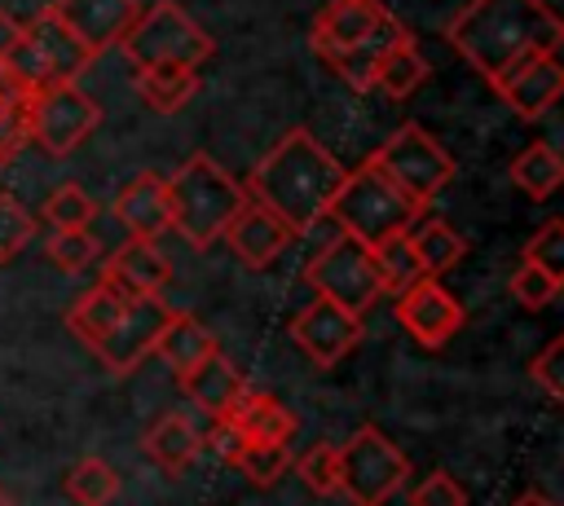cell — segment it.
<instances>
[{
  "label": "cell",
  "mask_w": 564,
  "mask_h": 506,
  "mask_svg": "<svg viewBox=\"0 0 564 506\" xmlns=\"http://www.w3.org/2000/svg\"><path fill=\"white\" fill-rule=\"evenodd\" d=\"M445 40L498 88L524 62L560 53L564 18L546 0H467L449 18Z\"/></svg>",
  "instance_id": "6da1fadb"
},
{
  "label": "cell",
  "mask_w": 564,
  "mask_h": 506,
  "mask_svg": "<svg viewBox=\"0 0 564 506\" xmlns=\"http://www.w3.org/2000/svg\"><path fill=\"white\" fill-rule=\"evenodd\" d=\"M344 167L339 158L308 132V128H291L247 176V198H256L260 207H269L295 238L308 233L335 202L339 185H344Z\"/></svg>",
  "instance_id": "7a4b0ae2"
},
{
  "label": "cell",
  "mask_w": 564,
  "mask_h": 506,
  "mask_svg": "<svg viewBox=\"0 0 564 506\" xmlns=\"http://www.w3.org/2000/svg\"><path fill=\"white\" fill-rule=\"evenodd\" d=\"M247 202V189L212 158V154H189L172 176H167V207H172V229L207 251L216 238H225V224L234 211Z\"/></svg>",
  "instance_id": "3957f363"
},
{
  "label": "cell",
  "mask_w": 564,
  "mask_h": 506,
  "mask_svg": "<svg viewBox=\"0 0 564 506\" xmlns=\"http://www.w3.org/2000/svg\"><path fill=\"white\" fill-rule=\"evenodd\" d=\"M330 211L344 233L366 246H379L392 233H410V224L423 216V202H414L375 158H366L352 176H344Z\"/></svg>",
  "instance_id": "277c9868"
},
{
  "label": "cell",
  "mask_w": 564,
  "mask_h": 506,
  "mask_svg": "<svg viewBox=\"0 0 564 506\" xmlns=\"http://www.w3.org/2000/svg\"><path fill=\"white\" fill-rule=\"evenodd\" d=\"M119 48L137 70L141 66H189V70H198L216 53L212 35L176 0H159V4L141 9L137 22L128 26V35L119 40Z\"/></svg>",
  "instance_id": "5b68a950"
},
{
  "label": "cell",
  "mask_w": 564,
  "mask_h": 506,
  "mask_svg": "<svg viewBox=\"0 0 564 506\" xmlns=\"http://www.w3.org/2000/svg\"><path fill=\"white\" fill-rule=\"evenodd\" d=\"M97 57L57 22L53 9H40L31 22H22V40L4 57V70L26 88H48V84H75Z\"/></svg>",
  "instance_id": "8992f818"
},
{
  "label": "cell",
  "mask_w": 564,
  "mask_h": 506,
  "mask_svg": "<svg viewBox=\"0 0 564 506\" xmlns=\"http://www.w3.org/2000/svg\"><path fill=\"white\" fill-rule=\"evenodd\" d=\"M101 123V106L79 84H48L26 97V136L48 158H66Z\"/></svg>",
  "instance_id": "52a82bcc"
},
{
  "label": "cell",
  "mask_w": 564,
  "mask_h": 506,
  "mask_svg": "<svg viewBox=\"0 0 564 506\" xmlns=\"http://www.w3.org/2000/svg\"><path fill=\"white\" fill-rule=\"evenodd\" d=\"M405 453L379 427H357L352 440L339 449V493L352 506H383L405 484Z\"/></svg>",
  "instance_id": "ba28073f"
},
{
  "label": "cell",
  "mask_w": 564,
  "mask_h": 506,
  "mask_svg": "<svg viewBox=\"0 0 564 506\" xmlns=\"http://www.w3.org/2000/svg\"><path fill=\"white\" fill-rule=\"evenodd\" d=\"M414 202L427 207V198H436L449 180H454V158L441 150L436 136H427L419 123H401L375 154H370Z\"/></svg>",
  "instance_id": "9c48e42d"
},
{
  "label": "cell",
  "mask_w": 564,
  "mask_h": 506,
  "mask_svg": "<svg viewBox=\"0 0 564 506\" xmlns=\"http://www.w3.org/2000/svg\"><path fill=\"white\" fill-rule=\"evenodd\" d=\"M317 295H326L330 304L348 308V312H366L379 295H383V282H379V268H375V255L366 242H357L352 233H339L322 255H313L308 273Z\"/></svg>",
  "instance_id": "30bf717a"
},
{
  "label": "cell",
  "mask_w": 564,
  "mask_h": 506,
  "mask_svg": "<svg viewBox=\"0 0 564 506\" xmlns=\"http://www.w3.org/2000/svg\"><path fill=\"white\" fill-rule=\"evenodd\" d=\"M172 317V308L163 304V295H132L123 317L110 326V334L93 348V356L110 370V374H128L137 370V361L145 352H154V339L163 330V321Z\"/></svg>",
  "instance_id": "8fae6325"
},
{
  "label": "cell",
  "mask_w": 564,
  "mask_h": 506,
  "mask_svg": "<svg viewBox=\"0 0 564 506\" xmlns=\"http://www.w3.org/2000/svg\"><path fill=\"white\" fill-rule=\"evenodd\" d=\"M397 321L410 330L414 343L423 348H445L458 326H463V308L458 299L441 286V277H419L410 290L397 295Z\"/></svg>",
  "instance_id": "7c38bea8"
},
{
  "label": "cell",
  "mask_w": 564,
  "mask_h": 506,
  "mask_svg": "<svg viewBox=\"0 0 564 506\" xmlns=\"http://www.w3.org/2000/svg\"><path fill=\"white\" fill-rule=\"evenodd\" d=\"M291 339L304 348V356L313 365H335L361 339V317L339 308V304H330L326 295H313V304L295 312Z\"/></svg>",
  "instance_id": "4fadbf2b"
},
{
  "label": "cell",
  "mask_w": 564,
  "mask_h": 506,
  "mask_svg": "<svg viewBox=\"0 0 564 506\" xmlns=\"http://www.w3.org/2000/svg\"><path fill=\"white\" fill-rule=\"evenodd\" d=\"M388 18L392 13L383 0H326L322 13L313 18V53L330 66L335 57H344L361 40H370Z\"/></svg>",
  "instance_id": "5bb4252c"
},
{
  "label": "cell",
  "mask_w": 564,
  "mask_h": 506,
  "mask_svg": "<svg viewBox=\"0 0 564 506\" xmlns=\"http://www.w3.org/2000/svg\"><path fill=\"white\" fill-rule=\"evenodd\" d=\"M48 9L57 13V22H62L93 57H101L106 48H115V44L128 35V26L137 22V13H141L137 0H53Z\"/></svg>",
  "instance_id": "9a60e30c"
},
{
  "label": "cell",
  "mask_w": 564,
  "mask_h": 506,
  "mask_svg": "<svg viewBox=\"0 0 564 506\" xmlns=\"http://www.w3.org/2000/svg\"><path fill=\"white\" fill-rule=\"evenodd\" d=\"M225 242H229V251H234L247 268H269V264L295 242V233H291L269 207H260L256 198H247V202L234 211V220L225 224Z\"/></svg>",
  "instance_id": "2e32d148"
},
{
  "label": "cell",
  "mask_w": 564,
  "mask_h": 506,
  "mask_svg": "<svg viewBox=\"0 0 564 506\" xmlns=\"http://www.w3.org/2000/svg\"><path fill=\"white\" fill-rule=\"evenodd\" d=\"M110 216L128 229V238L154 242L159 233L172 229V207H167V176L159 172H137L110 202Z\"/></svg>",
  "instance_id": "e0dca14e"
},
{
  "label": "cell",
  "mask_w": 564,
  "mask_h": 506,
  "mask_svg": "<svg viewBox=\"0 0 564 506\" xmlns=\"http://www.w3.org/2000/svg\"><path fill=\"white\" fill-rule=\"evenodd\" d=\"M498 97L520 114V119H542L560 97H564V62L555 53L524 62L498 84Z\"/></svg>",
  "instance_id": "ac0fdd59"
},
{
  "label": "cell",
  "mask_w": 564,
  "mask_h": 506,
  "mask_svg": "<svg viewBox=\"0 0 564 506\" xmlns=\"http://www.w3.org/2000/svg\"><path fill=\"white\" fill-rule=\"evenodd\" d=\"M101 273H106L115 286H123L128 295H163V286L172 282L167 255H163L154 242H145V238H128V242L106 260Z\"/></svg>",
  "instance_id": "d6986e66"
},
{
  "label": "cell",
  "mask_w": 564,
  "mask_h": 506,
  "mask_svg": "<svg viewBox=\"0 0 564 506\" xmlns=\"http://www.w3.org/2000/svg\"><path fill=\"white\" fill-rule=\"evenodd\" d=\"M128 290L123 286H115L106 273L97 277V286H88L75 304H70V312H66V326H70V334L93 352L106 334H110V326L123 317V308H128Z\"/></svg>",
  "instance_id": "ffe728a7"
},
{
  "label": "cell",
  "mask_w": 564,
  "mask_h": 506,
  "mask_svg": "<svg viewBox=\"0 0 564 506\" xmlns=\"http://www.w3.org/2000/svg\"><path fill=\"white\" fill-rule=\"evenodd\" d=\"M181 387H185V396H189L203 414L225 418L229 405H234L238 392H242V374L234 370V361H229L225 352H212V356H203L189 374H181Z\"/></svg>",
  "instance_id": "44dd1931"
},
{
  "label": "cell",
  "mask_w": 564,
  "mask_h": 506,
  "mask_svg": "<svg viewBox=\"0 0 564 506\" xmlns=\"http://www.w3.org/2000/svg\"><path fill=\"white\" fill-rule=\"evenodd\" d=\"M141 449H145V458H150L154 466H163L167 475H181V471L198 458L203 431H198L185 414H163V418H154L150 431L141 436Z\"/></svg>",
  "instance_id": "7402d4cb"
},
{
  "label": "cell",
  "mask_w": 564,
  "mask_h": 506,
  "mask_svg": "<svg viewBox=\"0 0 564 506\" xmlns=\"http://www.w3.org/2000/svg\"><path fill=\"white\" fill-rule=\"evenodd\" d=\"M154 352L167 361V370L181 378V374H189L203 356H212V352H220L216 348V334L194 317V312H172L167 321H163V330H159V339H154Z\"/></svg>",
  "instance_id": "603a6c76"
},
{
  "label": "cell",
  "mask_w": 564,
  "mask_h": 506,
  "mask_svg": "<svg viewBox=\"0 0 564 506\" xmlns=\"http://www.w3.org/2000/svg\"><path fill=\"white\" fill-rule=\"evenodd\" d=\"M225 418L238 422L247 431V440H278V444H286L295 436V414L282 400H273L269 392H256L247 383H242V392H238V400L229 405Z\"/></svg>",
  "instance_id": "cb8c5ba5"
},
{
  "label": "cell",
  "mask_w": 564,
  "mask_h": 506,
  "mask_svg": "<svg viewBox=\"0 0 564 506\" xmlns=\"http://www.w3.org/2000/svg\"><path fill=\"white\" fill-rule=\"evenodd\" d=\"M410 31L397 22V18H388L370 40H361L352 53H344V57H335L330 62V70L352 88V92H366V88H375V75H379V66H383V57L405 40Z\"/></svg>",
  "instance_id": "d4e9b609"
},
{
  "label": "cell",
  "mask_w": 564,
  "mask_h": 506,
  "mask_svg": "<svg viewBox=\"0 0 564 506\" xmlns=\"http://www.w3.org/2000/svg\"><path fill=\"white\" fill-rule=\"evenodd\" d=\"M511 185H516L524 198H533V202L551 198V194L564 185V154H560L551 141H533L529 150H520V154L511 158Z\"/></svg>",
  "instance_id": "484cf974"
},
{
  "label": "cell",
  "mask_w": 564,
  "mask_h": 506,
  "mask_svg": "<svg viewBox=\"0 0 564 506\" xmlns=\"http://www.w3.org/2000/svg\"><path fill=\"white\" fill-rule=\"evenodd\" d=\"M410 246H414V255H419V268H423V277H441V273H449L463 255H467V242L445 224V220H414L410 224Z\"/></svg>",
  "instance_id": "4316f807"
},
{
  "label": "cell",
  "mask_w": 564,
  "mask_h": 506,
  "mask_svg": "<svg viewBox=\"0 0 564 506\" xmlns=\"http://www.w3.org/2000/svg\"><path fill=\"white\" fill-rule=\"evenodd\" d=\"M137 92L150 110L172 114L198 92V70H189V66H141L137 70Z\"/></svg>",
  "instance_id": "83f0119b"
},
{
  "label": "cell",
  "mask_w": 564,
  "mask_h": 506,
  "mask_svg": "<svg viewBox=\"0 0 564 506\" xmlns=\"http://www.w3.org/2000/svg\"><path fill=\"white\" fill-rule=\"evenodd\" d=\"M423 79H427V62H423V53L414 48V40L405 35V40L383 57V66H379V75H375V88L388 92L392 101H405L410 92L423 88Z\"/></svg>",
  "instance_id": "f1b7e54d"
},
{
  "label": "cell",
  "mask_w": 564,
  "mask_h": 506,
  "mask_svg": "<svg viewBox=\"0 0 564 506\" xmlns=\"http://www.w3.org/2000/svg\"><path fill=\"white\" fill-rule=\"evenodd\" d=\"M62 488H66V497L75 506H110L115 493H119V475H115V466L106 458H79L66 471Z\"/></svg>",
  "instance_id": "f546056e"
},
{
  "label": "cell",
  "mask_w": 564,
  "mask_h": 506,
  "mask_svg": "<svg viewBox=\"0 0 564 506\" xmlns=\"http://www.w3.org/2000/svg\"><path fill=\"white\" fill-rule=\"evenodd\" d=\"M370 255H375V268H379V282H383L388 295H401V290H410V286L423 277L419 255H414V246H410L405 233L383 238L379 246H370Z\"/></svg>",
  "instance_id": "4dcf8cb0"
},
{
  "label": "cell",
  "mask_w": 564,
  "mask_h": 506,
  "mask_svg": "<svg viewBox=\"0 0 564 506\" xmlns=\"http://www.w3.org/2000/svg\"><path fill=\"white\" fill-rule=\"evenodd\" d=\"M26 88L4 70L0 62V163H9L31 136H26Z\"/></svg>",
  "instance_id": "1f68e13d"
},
{
  "label": "cell",
  "mask_w": 564,
  "mask_h": 506,
  "mask_svg": "<svg viewBox=\"0 0 564 506\" xmlns=\"http://www.w3.org/2000/svg\"><path fill=\"white\" fill-rule=\"evenodd\" d=\"M93 216H97V202H93L88 189L75 185V180L57 185V189L44 198V207H40V220H44L48 229H88Z\"/></svg>",
  "instance_id": "d6a6232c"
},
{
  "label": "cell",
  "mask_w": 564,
  "mask_h": 506,
  "mask_svg": "<svg viewBox=\"0 0 564 506\" xmlns=\"http://www.w3.org/2000/svg\"><path fill=\"white\" fill-rule=\"evenodd\" d=\"M44 255H48V264L62 268V273H84V268L97 264L101 242L93 238V229H53L48 242H44Z\"/></svg>",
  "instance_id": "836d02e7"
},
{
  "label": "cell",
  "mask_w": 564,
  "mask_h": 506,
  "mask_svg": "<svg viewBox=\"0 0 564 506\" xmlns=\"http://www.w3.org/2000/svg\"><path fill=\"white\" fill-rule=\"evenodd\" d=\"M251 484H260V488H269V484H278L282 480V471L291 466V449L286 444H278V440H247V449L238 453V462H234Z\"/></svg>",
  "instance_id": "e575fe53"
},
{
  "label": "cell",
  "mask_w": 564,
  "mask_h": 506,
  "mask_svg": "<svg viewBox=\"0 0 564 506\" xmlns=\"http://www.w3.org/2000/svg\"><path fill=\"white\" fill-rule=\"evenodd\" d=\"M35 224H40V220H35L13 194H0V264H9L18 251L31 246Z\"/></svg>",
  "instance_id": "d590c367"
},
{
  "label": "cell",
  "mask_w": 564,
  "mask_h": 506,
  "mask_svg": "<svg viewBox=\"0 0 564 506\" xmlns=\"http://www.w3.org/2000/svg\"><path fill=\"white\" fill-rule=\"evenodd\" d=\"M524 260L538 264L546 277H555L564 286V220H546L529 242H524Z\"/></svg>",
  "instance_id": "8d00e7d4"
},
{
  "label": "cell",
  "mask_w": 564,
  "mask_h": 506,
  "mask_svg": "<svg viewBox=\"0 0 564 506\" xmlns=\"http://www.w3.org/2000/svg\"><path fill=\"white\" fill-rule=\"evenodd\" d=\"M300 471V480L313 493H339V449L335 444H313L300 462H291Z\"/></svg>",
  "instance_id": "74e56055"
},
{
  "label": "cell",
  "mask_w": 564,
  "mask_h": 506,
  "mask_svg": "<svg viewBox=\"0 0 564 506\" xmlns=\"http://www.w3.org/2000/svg\"><path fill=\"white\" fill-rule=\"evenodd\" d=\"M511 295H516V304H524V308L533 312V308H546V304L560 295V282L546 277L538 264L520 260V268L511 273Z\"/></svg>",
  "instance_id": "f35d334b"
},
{
  "label": "cell",
  "mask_w": 564,
  "mask_h": 506,
  "mask_svg": "<svg viewBox=\"0 0 564 506\" xmlns=\"http://www.w3.org/2000/svg\"><path fill=\"white\" fill-rule=\"evenodd\" d=\"M533 383L551 396V400H564V334L560 339H551L538 356H533Z\"/></svg>",
  "instance_id": "ab89813d"
},
{
  "label": "cell",
  "mask_w": 564,
  "mask_h": 506,
  "mask_svg": "<svg viewBox=\"0 0 564 506\" xmlns=\"http://www.w3.org/2000/svg\"><path fill=\"white\" fill-rule=\"evenodd\" d=\"M410 506H467V493H463V484H458L454 475L432 471L423 484H414Z\"/></svg>",
  "instance_id": "60d3db41"
},
{
  "label": "cell",
  "mask_w": 564,
  "mask_h": 506,
  "mask_svg": "<svg viewBox=\"0 0 564 506\" xmlns=\"http://www.w3.org/2000/svg\"><path fill=\"white\" fill-rule=\"evenodd\" d=\"M207 444H212V453L220 458V462H238V453L247 449V431L238 427V422H229V418H212V431H207Z\"/></svg>",
  "instance_id": "b9f144b4"
},
{
  "label": "cell",
  "mask_w": 564,
  "mask_h": 506,
  "mask_svg": "<svg viewBox=\"0 0 564 506\" xmlns=\"http://www.w3.org/2000/svg\"><path fill=\"white\" fill-rule=\"evenodd\" d=\"M18 40H22V22H18L13 13H4V9H0V62L13 53V44H18Z\"/></svg>",
  "instance_id": "7bdbcfd3"
},
{
  "label": "cell",
  "mask_w": 564,
  "mask_h": 506,
  "mask_svg": "<svg viewBox=\"0 0 564 506\" xmlns=\"http://www.w3.org/2000/svg\"><path fill=\"white\" fill-rule=\"evenodd\" d=\"M511 506H546V497H538V493H524L520 502H511Z\"/></svg>",
  "instance_id": "ee69618b"
},
{
  "label": "cell",
  "mask_w": 564,
  "mask_h": 506,
  "mask_svg": "<svg viewBox=\"0 0 564 506\" xmlns=\"http://www.w3.org/2000/svg\"><path fill=\"white\" fill-rule=\"evenodd\" d=\"M0 506H9V502H4V497H0Z\"/></svg>",
  "instance_id": "f6af8a7d"
},
{
  "label": "cell",
  "mask_w": 564,
  "mask_h": 506,
  "mask_svg": "<svg viewBox=\"0 0 564 506\" xmlns=\"http://www.w3.org/2000/svg\"><path fill=\"white\" fill-rule=\"evenodd\" d=\"M546 506H555V502H546Z\"/></svg>",
  "instance_id": "bcb514c9"
}]
</instances>
